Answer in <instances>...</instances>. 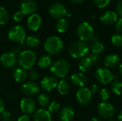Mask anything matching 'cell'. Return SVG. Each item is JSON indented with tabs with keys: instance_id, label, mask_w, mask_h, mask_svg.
Instances as JSON below:
<instances>
[{
	"instance_id": "obj_1",
	"label": "cell",
	"mask_w": 122,
	"mask_h": 121,
	"mask_svg": "<svg viewBox=\"0 0 122 121\" xmlns=\"http://www.w3.org/2000/svg\"><path fill=\"white\" fill-rule=\"evenodd\" d=\"M70 65L69 62L63 58L56 60L50 67V72L55 78H62L67 76L69 72Z\"/></svg>"
},
{
	"instance_id": "obj_2",
	"label": "cell",
	"mask_w": 122,
	"mask_h": 121,
	"mask_svg": "<svg viewBox=\"0 0 122 121\" xmlns=\"http://www.w3.org/2000/svg\"><path fill=\"white\" fill-rule=\"evenodd\" d=\"M89 52V45L84 41H76L73 42L69 48L70 56L74 58H83Z\"/></svg>"
},
{
	"instance_id": "obj_3",
	"label": "cell",
	"mask_w": 122,
	"mask_h": 121,
	"mask_svg": "<svg viewBox=\"0 0 122 121\" xmlns=\"http://www.w3.org/2000/svg\"><path fill=\"white\" fill-rule=\"evenodd\" d=\"M64 47L62 40L56 36H52L46 39L44 44L46 51L51 55H57L61 53Z\"/></svg>"
},
{
	"instance_id": "obj_4",
	"label": "cell",
	"mask_w": 122,
	"mask_h": 121,
	"mask_svg": "<svg viewBox=\"0 0 122 121\" xmlns=\"http://www.w3.org/2000/svg\"><path fill=\"white\" fill-rule=\"evenodd\" d=\"M36 61V55L31 50L22 51L18 58L19 66L24 69H30L33 68Z\"/></svg>"
},
{
	"instance_id": "obj_5",
	"label": "cell",
	"mask_w": 122,
	"mask_h": 121,
	"mask_svg": "<svg viewBox=\"0 0 122 121\" xmlns=\"http://www.w3.org/2000/svg\"><path fill=\"white\" fill-rule=\"evenodd\" d=\"M94 30L91 24L82 22L79 25L76 29V34L80 41L86 42L92 39L94 36Z\"/></svg>"
},
{
	"instance_id": "obj_6",
	"label": "cell",
	"mask_w": 122,
	"mask_h": 121,
	"mask_svg": "<svg viewBox=\"0 0 122 121\" xmlns=\"http://www.w3.org/2000/svg\"><path fill=\"white\" fill-rule=\"evenodd\" d=\"M26 36V33L24 28L17 25L11 27L8 32V38L14 42L23 43Z\"/></svg>"
},
{
	"instance_id": "obj_7",
	"label": "cell",
	"mask_w": 122,
	"mask_h": 121,
	"mask_svg": "<svg viewBox=\"0 0 122 121\" xmlns=\"http://www.w3.org/2000/svg\"><path fill=\"white\" fill-rule=\"evenodd\" d=\"M97 81L102 85H107L114 80V75L109 69L104 67H99L95 71Z\"/></svg>"
},
{
	"instance_id": "obj_8",
	"label": "cell",
	"mask_w": 122,
	"mask_h": 121,
	"mask_svg": "<svg viewBox=\"0 0 122 121\" xmlns=\"http://www.w3.org/2000/svg\"><path fill=\"white\" fill-rule=\"evenodd\" d=\"M49 14L54 19H63L67 14V10L66 6L59 2H55L52 4L49 9Z\"/></svg>"
},
{
	"instance_id": "obj_9",
	"label": "cell",
	"mask_w": 122,
	"mask_h": 121,
	"mask_svg": "<svg viewBox=\"0 0 122 121\" xmlns=\"http://www.w3.org/2000/svg\"><path fill=\"white\" fill-rule=\"evenodd\" d=\"M97 112L101 117L105 119H110L114 117L115 114L114 106L111 103L107 102L100 103L97 108Z\"/></svg>"
},
{
	"instance_id": "obj_10",
	"label": "cell",
	"mask_w": 122,
	"mask_h": 121,
	"mask_svg": "<svg viewBox=\"0 0 122 121\" xmlns=\"http://www.w3.org/2000/svg\"><path fill=\"white\" fill-rule=\"evenodd\" d=\"M76 99L78 102L83 106L88 105L92 98V93L89 88L84 87L80 88L76 92Z\"/></svg>"
},
{
	"instance_id": "obj_11",
	"label": "cell",
	"mask_w": 122,
	"mask_h": 121,
	"mask_svg": "<svg viewBox=\"0 0 122 121\" xmlns=\"http://www.w3.org/2000/svg\"><path fill=\"white\" fill-rule=\"evenodd\" d=\"M36 104L34 99L31 98H24L20 102L21 111L26 115L31 114L36 111Z\"/></svg>"
},
{
	"instance_id": "obj_12",
	"label": "cell",
	"mask_w": 122,
	"mask_h": 121,
	"mask_svg": "<svg viewBox=\"0 0 122 121\" xmlns=\"http://www.w3.org/2000/svg\"><path fill=\"white\" fill-rule=\"evenodd\" d=\"M58 81L56 78L51 76H48L44 77L40 83L41 88L47 92L51 91L57 87Z\"/></svg>"
},
{
	"instance_id": "obj_13",
	"label": "cell",
	"mask_w": 122,
	"mask_h": 121,
	"mask_svg": "<svg viewBox=\"0 0 122 121\" xmlns=\"http://www.w3.org/2000/svg\"><path fill=\"white\" fill-rule=\"evenodd\" d=\"M20 9L24 15H31L36 11L37 5L33 0H24L21 2Z\"/></svg>"
},
{
	"instance_id": "obj_14",
	"label": "cell",
	"mask_w": 122,
	"mask_h": 121,
	"mask_svg": "<svg viewBox=\"0 0 122 121\" xmlns=\"http://www.w3.org/2000/svg\"><path fill=\"white\" fill-rule=\"evenodd\" d=\"M21 91L25 95L28 96H33L39 92V87L36 83L30 81L25 82L21 86Z\"/></svg>"
},
{
	"instance_id": "obj_15",
	"label": "cell",
	"mask_w": 122,
	"mask_h": 121,
	"mask_svg": "<svg viewBox=\"0 0 122 121\" xmlns=\"http://www.w3.org/2000/svg\"><path fill=\"white\" fill-rule=\"evenodd\" d=\"M0 62L3 66L6 68H11L16 64V56L12 52L4 53L0 57Z\"/></svg>"
},
{
	"instance_id": "obj_16",
	"label": "cell",
	"mask_w": 122,
	"mask_h": 121,
	"mask_svg": "<svg viewBox=\"0 0 122 121\" xmlns=\"http://www.w3.org/2000/svg\"><path fill=\"white\" fill-rule=\"evenodd\" d=\"M41 25V18L37 14H31L27 19V26L28 28L33 31H36L39 29Z\"/></svg>"
},
{
	"instance_id": "obj_17",
	"label": "cell",
	"mask_w": 122,
	"mask_h": 121,
	"mask_svg": "<svg viewBox=\"0 0 122 121\" xmlns=\"http://www.w3.org/2000/svg\"><path fill=\"white\" fill-rule=\"evenodd\" d=\"M71 83L76 87L84 88L88 83L87 77L83 73H75L71 76Z\"/></svg>"
},
{
	"instance_id": "obj_18",
	"label": "cell",
	"mask_w": 122,
	"mask_h": 121,
	"mask_svg": "<svg viewBox=\"0 0 122 121\" xmlns=\"http://www.w3.org/2000/svg\"><path fill=\"white\" fill-rule=\"evenodd\" d=\"M119 57L116 54H109L104 60V64L107 68H115L119 65Z\"/></svg>"
},
{
	"instance_id": "obj_19",
	"label": "cell",
	"mask_w": 122,
	"mask_h": 121,
	"mask_svg": "<svg viewBox=\"0 0 122 121\" xmlns=\"http://www.w3.org/2000/svg\"><path fill=\"white\" fill-rule=\"evenodd\" d=\"M100 20L104 24L111 25L117 21V14L114 11H108L102 15Z\"/></svg>"
},
{
	"instance_id": "obj_20",
	"label": "cell",
	"mask_w": 122,
	"mask_h": 121,
	"mask_svg": "<svg viewBox=\"0 0 122 121\" xmlns=\"http://www.w3.org/2000/svg\"><path fill=\"white\" fill-rule=\"evenodd\" d=\"M34 121H51V113L48 110L40 108L35 111L34 115Z\"/></svg>"
},
{
	"instance_id": "obj_21",
	"label": "cell",
	"mask_w": 122,
	"mask_h": 121,
	"mask_svg": "<svg viewBox=\"0 0 122 121\" xmlns=\"http://www.w3.org/2000/svg\"><path fill=\"white\" fill-rule=\"evenodd\" d=\"M74 116V110L69 106H65L59 112V118L61 121H71Z\"/></svg>"
},
{
	"instance_id": "obj_22",
	"label": "cell",
	"mask_w": 122,
	"mask_h": 121,
	"mask_svg": "<svg viewBox=\"0 0 122 121\" xmlns=\"http://www.w3.org/2000/svg\"><path fill=\"white\" fill-rule=\"evenodd\" d=\"M93 65V63L89 59V58L84 57L81 58L79 63V68L82 73H86L90 71Z\"/></svg>"
},
{
	"instance_id": "obj_23",
	"label": "cell",
	"mask_w": 122,
	"mask_h": 121,
	"mask_svg": "<svg viewBox=\"0 0 122 121\" xmlns=\"http://www.w3.org/2000/svg\"><path fill=\"white\" fill-rule=\"evenodd\" d=\"M28 77L27 72L25 69L22 68H16L14 72V78L16 82L23 83L24 82Z\"/></svg>"
},
{
	"instance_id": "obj_24",
	"label": "cell",
	"mask_w": 122,
	"mask_h": 121,
	"mask_svg": "<svg viewBox=\"0 0 122 121\" xmlns=\"http://www.w3.org/2000/svg\"><path fill=\"white\" fill-rule=\"evenodd\" d=\"M70 88H71L70 84L66 80H61L58 83L57 89H58L59 93L62 96L67 95L69 92L70 91Z\"/></svg>"
},
{
	"instance_id": "obj_25",
	"label": "cell",
	"mask_w": 122,
	"mask_h": 121,
	"mask_svg": "<svg viewBox=\"0 0 122 121\" xmlns=\"http://www.w3.org/2000/svg\"><path fill=\"white\" fill-rule=\"evenodd\" d=\"M51 64L52 60L51 56L49 55H42L38 61V65L41 68H46L51 66Z\"/></svg>"
},
{
	"instance_id": "obj_26",
	"label": "cell",
	"mask_w": 122,
	"mask_h": 121,
	"mask_svg": "<svg viewBox=\"0 0 122 121\" xmlns=\"http://www.w3.org/2000/svg\"><path fill=\"white\" fill-rule=\"evenodd\" d=\"M68 27L69 24L65 19H60L56 24V29L59 33H64L68 29Z\"/></svg>"
},
{
	"instance_id": "obj_27",
	"label": "cell",
	"mask_w": 122,
	"mask_h": 121,
	"mask_svg": "<svg viewBox=\"0 0 122 121\" xmlns=\"http://www.w3.org/2000/svg\"><path fill=\"white\" fill-rule=\"evenodd\" d=\"M112 91L117 96L122 94V82L119 80H114L112 83Z\"/></svg>"
},
{
	"instance_id": "obj_28",
	"label": "cell",
	"mask_w": 122,
	"mask_h": 121,
	"mask_svg": "<svg viewBox=\"0 0 122 121\" xmlns=\"http://www.w3.org/2000/svg\"><path fill=\"white\" fill-rule=\"evenodd\" d=\"M90 49L92 51V52L93 53L95 54H99L100 53H102L104 49V46L102 43L99 42V41H97L93 43L91 46H90Z\"/></svg>"
},
{
	"instance_id": "obj_29",
	"label": "cell",
	"mask_w": 122,
	"mask_h": 121,
	"mask_svg": "<svg viewBox=\"0 0 122 121\" xmlns=\"http://www.w3.org/2000/svg\"><path fill=\"white\" fill-rule=\"evenodd\" d=\"M38 102L42 107H48L50 104V98L49 96L46 93H40V95L38 97Z\"/></svg>"
},
{
	"instance_id": "obj_30",
	"label": "cell",
	"mask_w": 122,
	"mask_h": 121,
	"mask_svg": "<svg viewBox=\"0 0 122 121\" xmlns=\"http://www.w3.org/2000/svg\"><path fill=\"white\" fill-rule=\"evenodd\" d=\"M9 19V14L6 9L3 6H0V24H6Z\"/></svg>"
},
{
	"instance_id": "obj_31",
	"label": "cell",
	"mask_w": 122,
	"mask_h": 121,
	"mask_svg": "<svg viewBox=\"0 0 122 121\" xmlns=\"http://www.w3.org/2000/svg\"><path fill=\"white\" fill-rule=\"evenodd\" d=\"M40 40L36 36H29L26 38V44L31 48H35L38 46Z\"/></svg>"
},
{
	"instance_id": "obj_32",
	"label": "cell",
	"mask_w": 122,
	"mask_h": 121,
	"mask_svg": "<svg viewBox=\"0 0 122 121\" xmlns=\"http://www.w3.org/2000/svg\"><path fill=\"white\" fill-rule=\"evenodd\" d=\"M112 43L114 46L117 47H122V34H116L112 36L111 39Z\"/></svg>"
},
{
	"instance_id": "obj_33",
	"label": "cell",
	"mask_w": 122,
	"mask_h": 121,
	"mask_svg": "<svg viewBox=\"0 0 122 121\" xmlns=\"http://www.w3.org/2000/svg\"><path fill=\"white\" fill-rule=\"evenodd\" d=\"M99 97L103 102H106L111 97V92L107 88H102L99 92Z\"/></svg>"
},
{
	"instance_id": "obj_34",
	"label": "cell",
	"mask_w": 122,
	"mask_h": 121,
	"mask_svg": "<svg viewBox=\"0 0 122 121\" xmlns=\"http://www.w3.org/2000/svg\"><path fill=\"white\" fill-rule=\"evenodd\" d=\"M60 110V104L57 102L52 101L48 106V111L50 113H56Z\"/></svg>"
},
{
	"instance_id": "obj_35",
	"label": "cell",
	"mask_w": 122,
	"mask_h": 121,
	"mask_svg": "<svg viewBox=\"0 0 122 121\" xmlns=\"http://www.w3.org/2000/svg\"><path fill=\"white\" fill-rule=\"evenodd\" d=\"M27 75H28V77L29 78V79L34 82V81H36L39 78V74H38L37 71L33 68L29 69V71L27 72Z\"/></svg>"
},
{
	"instance_id": "obj_36",
	"label": "cell",
	"mask_w": 122,
	"mask_h": 121,
	"mask_svg": "<svg viewBox=\"0 0 122 121\" xmlns=\"http://www.w3.org/2000/svg\"><path fill=\"white\" fill-rule=\"evenodd\" d=\"M95 5L100 9L105 8L110 2V0H94Z\"/></svg>"
},
{
	"instance_id": "obj_37",
	"label": "cell",
	"mask_w": 122,
	"mask_h": 121,
	"mask_svg": "<svg viewBox=\"0 0 122 121\" xmlns=\"http://www.w3.org/2000/svg\"><path fill=\"white\" fill-rule=\"evenodd\" d=\"M24 14L21 11H16L14 14V16H13V19L16 22H20V21H21L24 19Z\"/></svg>"
},
{
	"instance_id": "obj_38",
	"label": "cell",
	"mask_w": 122,
	"mask_h": 121,
	"mask_svg": "<svg viewBox=\"0 0 122 121\" xmlns=\"http://www.w3.org/2000/svg\"><path fill=\"white\" fill-rule=\"evenodd\" d=\"M1 115V121H11V114L9 112L4 111Z\"/></svg>"
},
{
	"instance_id": "obj_39",
	"label": "cell",
	"mask_w": 122,
	"mask_h": 121,
	"mask_svg": "<svg viewBox=\"0 0 122 121\" xmlns=\"http://www.w3.org/2000/svg\"><path fill=\"white\" fill-rule=\"evenodd\" d=\"M88 57L89 58V59L92 61V62L94 64H97V63H99L100 58L99 54H95V53H92L90 55L88 56Z\"/></svg>"
},
{
	"instance_id": "obj_40",
	"label": "cell",
	"mask_w": 122,
	"mask_h": 121,
	"mask_svg": "<svg viewBox=\"0 0 122 121\" xmlns=\"http://www.w3.org/2000/svg\"><path fill=\"white\" fill-rule=\"evenodd\" d=\"M117 10L118 14L122 18V0H118L117 4Z\"/></svg>"
},
{
	"instance_id": "obj_41",
	"label": "cell",
	"mask_w": 122,
	"mask_h": 121,
	"mask_svg": "<svg viewBox=\"0 0 122 121\" xmlns=\"http://www.w3.org/2000/svg\"><path fill=\"white\" fill-rule=\"evenodd\" d=\"M115 29L118 32H122V18H120L116 24Z\"/></svg>"
},
{
	"instance_id": "obj_42",
	"label": "cell",
	"mask_w": 122,
	"mask_h": 121,
	"mask_svg": "<svg viewBox=\"0 0 122 121\" xmlns=\"http://www.w3.org/2000/svg\"><path fill=\"white\" fill-rule=\"evenodd\" d=\"M89 89H90L92 93H97L99 91V87L97 84H93Z\"/></svg>"
},
{
	"instance_id": "obj_43",
	"label": "cell",
	"mask_w": 122,
	"mask_h": 121,
	"mask_svg": "<svg viewBox=\"0 0 122 121\" xmlns=\"http://www.w3.org/2000/svg\"><path fill=\"white\" fill-rule=\"evenodd\" d=\"M17 121H30V118L28 115H22L18 118Z\"/></svg>"
},
{
	"instance_id": "obj_44",
	"label": "cell",
	"mask_w": 122,
	"mask_h": 121,
	"mask_svg": "<svg viewBox=\"0 0 122 121\" xmlns=\"http://www.w3.org/2000/svg\"><path fill=\"white\" fill-rule=\"evenodd\" d=\"M5 109V103L2 98H0V114H1Z\"/></svg>"
},
{
	"instance_id": "obj_45",
	"label": "cell",
	"mask_w": 122,
	"mask_h": 121,
	"mask_svg": "<svg viewBox=\"0 0 122 121\" xmlns=\"http://www.w3.org/2000/svg\"><path fill=\"white\" fill-rule=\"evenodd\" d=\"M71 1L74 4H81V3L84 2L85 0H71Z\"/></svg>"
},
{
	"instance_id": "obj_46",
	"label": "cell",
	"mask_w": 122,
	"mask_h": 121,
	"mask_svg": "<svg viewBox=\"0 0 122 121\" xmlns=\"http://www.w3.org/2000/svg\"><path fill=\"white\" fill-rule=\"evenodd\" d=\"M92 41L93 42V43H94V42H97V41H98V40H99V38L97 37V36H93L92 38Z\"/></svg>"
},
{
	"instance_id": "obj_47",
	"label": "cell",
	"mask_w": 122,
	"mask_h": 121,
	"mask_svg": "<svg viewBox=\"0 0 122 121\" xmlns=\"http://www.w3.org/2000/svg\"><path fill=\"white\" fill-rule=\"evenodd\" d=\"M118 121H122V110L118 115Z\"/></svg>"
},
{
	"instance_id": "obj_48",
	"label": "cell",
	"mask_w": 122,
	"mask_h": 121,
	"mask_svg": "<svg viewBox=\"0 0 122 121\" xmlns=\"http://www.w3.org/2000/svg\"><path fill=\"white\" fill-rule=\"evenodd\" d=\"M119 73L121 76H122V63L119 66Z\"/></svg>"
},
{
	"instance_id": "obj_49",
	"label": "cell",
	"mask_w": 122,
	"mask_h": 121,
	"mask_svg": "<svg viewBox=\"0 0 122 121\" xmlns=\"http://www.w3.org/2000/svg\"><path fill=\"white\" fill-rule=\"evenodd\" d=\"M90 121H102V120L98 118H92Z\"/></svg>"
},
{
	"instance_id": "obj_50",
	"label": "cell",
	"mask_w": 122,
	"mask_h": 121,
	"mask_svg": "<svg viewBox=\"0 0 122 121\" xmlns=\"http://www.w3.org/2000/svg\"></svg>"
}]
</instances>
